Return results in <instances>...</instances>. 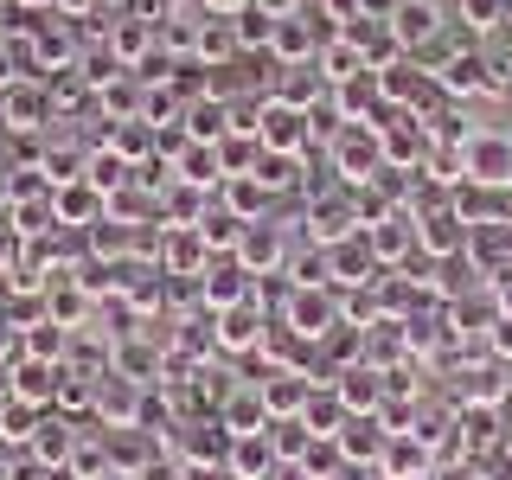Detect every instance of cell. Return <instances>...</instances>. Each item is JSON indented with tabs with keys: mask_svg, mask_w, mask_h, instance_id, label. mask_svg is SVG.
Wrapping results in <instances>:
<instances>
[{
	"mask_svg": "<svg viewBox=\"0 0 512 480\" xmlns=\"http://www.w3.org/2000/svg\"><path fill=\"white\" fill-rule=\"evenodd\" d=\"M0 308H7V282H0Z\"/></svg>",
	"mask_w": 512,
	"mask_h": 480,
	"instance_id": "cell-51",
	"label": "cell"
},
{
	"mask_svg": "<svg viewBox=\"0 0 512 480\" xmlns=\"http://www.w3.org/2000/svg\"><path fill=\"white\" fill-rule=\"evenodd\" d=\"M461 167H468L474 186H506L512 180V135H474L461 141Z\"/></svg>",
	"mask_w": 512,
	"mask_h": 480,
	"instance_id": "cell-6",
	"label": "cell"
},
{
	"mask_svg": "<svg viewBox=\"0 0 512 480\" xmlns=\"http://www.w3.org/2000/svg\"><path fill=\"white\" fill-rule=\"evenodd\" d=\"M77 442H84V429H71V416H64V423H58V416H45L39 436H32V455L58 468V461H71V448H77Z\"/></svg>",
	"mask_w": 512,
	"mask_h": 480,
	"instance_id": "cell-31",
	"label": "cell"
},
{
	"mask_svg": "<svg viewBox=\"0 0 512 480\" xmlns=\"http://www.w3.org/2000/svg\"><path fill=\"white\" fill-rule=\"evenodd\" d=\"M58 384H64V365H45V359H13V397L26 404H58Z\"/></svg>",
	"mask_w": 512,
	"mask_h": 480,
	"instance_id": "cell-16",
	"label": "cell"
},
{
	"mask_svg": "<svg viewBox=\"0 0 512 480\" xmlns=\"http://www.w3.org/2000/svg\"><path fill=\"white\" fill-rule=\"evenodd\" d=\"M231 135V103H224V96L212 90V96H199V103H186V141H218Z\"/></svg>",
	"mask_w": 512,
	"mask_h": 480,
	"instance_id": "cell-23",
	"label": "cell"
},
{
	"mask_svg": "<svg viewBox=\"0 0 512 480\" xmlns=\"http://www.w3.org/2000/svg\"><path fill=\"white\" fill-rule=\"evenodd\" d=\"M455 7H461V20H468V32H493L512 0H455Z\"/></svg>",
	"mask_w": 512,
	"mask_h": 480,
	"instance_id": "cell-39",
	"label": "cell"
},
{
	"mask_svg": "<svg viewBox=\"0 0 512 480\" xmlns=\"http://www.w3.org/2000/svg\"><path fill=\"white\" fill-rule=\"evenodd\" d=\"M295 173H301V154H263V160H256V180H263L269 192H288Z\"/></svg>",
	"mask_w": 512,
	"mask_h": 480,
	"instance_id": "cell-37",
	"label": "cell"
},
{
	"mask_svg": "<svg viewBox=\"0 0 512 480\" xmlns=\"http://www.w3.org/2000/svg\"><path fill=\"white\" fill-rule=\"evenodd\" d=\"M314 442H320V436H314L308 423H301V416H269V448H276L282 461H301Z\"/></svg>",
	"mask_w": 512,
	"mask_h": 480,
	"instance_id": "cell-33",
	"label": "cell"
},
{
	"mask_svg": "<svg viewBox=\"0 0 512 480\" xmlns=\"http://www.w3.org/2000/svg\"><path fill=\"white\" fill-rule=\"evenodd\" d=\"M224 429H231V436H256V429H269V404H263V391H256V384H244V391H231L224 397V404L212 410Z\"/></svg>",
	"mask_w": 512,
	"mask_h": 480,
	"instance_id": "cell-17",
	"label": "cell"
},
{
	"mask_svg": "<svg viewBox=\"0 0 512 480\" xmlns=\"http://www.w3.org/2000/svg\"><path fill=\"white\" fill-rule=\"evenodd\" d=\"M96 480H135V474H122V468H109V474H96Z\"/></svg>",
	"mask_w": 512,
	"mask_h": 480,
	"instance_id": "cell-50",
	"label": "cell"
},
{
	"mask_svg": "<svg viewBox=\"0 0 512 480\" xmlns=\"http://www.w3.org/2000/svg\"><path fill=\"white\" fill-rule=\"evenodd\" d=\"M148 45H154V20L116 13V26H109V52H116L128 71H141V64H148Z\"/></svg>",
	"mask_w": 512,
	"mask_h": 480,
	"instance_id": "cell-21",
	"label": "cell"
},
{
	"mask_svg": "<svg viewBox=\"0 0 512 480\" xmlns=\"http://www.w3.org/2000/svg\"><path fill=\"white\" fill-rule=\"evenodd\" d=\"M224 455H231V429H224L218 416L192 423V436L180 442V461H224Z\"/></svg>",
	"mask_w": 512,
	"mask_h": 480,
	"instance_id": "cell-30",
	"label": "cell"
},
{
	"mask_svg": "<svg viewBox=\"0 0 512 480\" xmlns=\"http://www.w3.org/2000/svg\"><path fill=\"white\" fill-rule=\"evenodd\" d=\"M250 7H263V13H269V20H288V13H301V7H295V0H250Z\"/></svg>",
	"mask_w": 512,
	"mask_h": 480,
	"instance_id": "cell-46",
	"label": "cell"
},
{
	"mask_svg": "<svg viewBox=\"0 0 512 480\" xmlns=\"http://www.w3.org/2000/svg\"><path fill=\"white\" fill-rule=\"evenodd\" d=\"M52 122V96H45L39 84H13L7 90V135L20 128V135H39V128Z\"/></svg>",
	"mask_w": 512,
	"mask_h": 480,
	"instance_id": "cell-19",
	"label": "cell"
},
{
	"mask_svg": "<svg viewBox=\"0 0 512 480\" xmlns=\"http://www.w3.org/2000/svg\"><path fill=\"white\" fill-rule=\"evenodd\" d=\"M269 480H314V474H308V468H301V461H282V468H276V474H269Z\"/></svg>",
	"mask_w": 512,
	"mask_h": 480,
	"instance_id": "cell-47",
	"label": "cell"
},
{
	"mask_svg": "<svg viewBox=\"0 0 512 480\" xmlns=\"http://www.w3.org/2000/svg\"><path fill=\"white\" fill-rule=\"evenodd\" d=\"M13 58H26V45H20V52H7V45H0V96H7L13 84H26V71H13Z\"/></svg>",
	"mask_w": 512,
	"mask_h": 480,
	"instance_id": "cell-44",
	"label": "cell"
},
{
	"mask_svg": "<svg viewBox=\"0 0 512 480\" xmlns=\"http://www.w3.org/2000/svg\"><path fill=\"white\" fill-rule=\"evenodd\" d=\"M436 84H442L448 96H468V90H493L500 77H493V64L480 58V52H455V58L442 64V77H436Z\"/></svg>",
	"mask_w": 512,
	"mask_h": 480,
	"instance_id": "cell-22",
	"label": "cell"
},
{
	"mask_svg": "<svg viewBox=\"0 0 512 480\" xmlns=\"http://www.w3.org/2000/svg\"><path fill=\"white\" fill-rule=\"evenodd\" d=\"M0 20H7V0H0Z\"/></svg>",
	"mask_w": 512,
	"mask_h": 480,
	"instance_id": "cell-52",
	"label": "cell"
},
{
	"mask_svg": "<svg viewBox=\"0 0 512 480\" xmlns=\"http://www.w3.org/2000/svg\"><path fill=\"white\" fill-rule=\"evenodd\" d=\"M391 32H397V45H404V52L429 45V32H436V0H397Z\"/></svg>",
	"mask_w": 512,
	"mask_h": 480,
	"instance_id": "cell-26",
	"label": "cell"
},
{
	"mask_svg": "<svg viewBox=\"0 0 512 480\" xmlns=\"http://www.w3.org/2000/svg\"><path fill=\"white\" fill-rule=\"evenodd\" d=\"M416 250H423V256H455V250H468V218H461L455 205L416 212Z\"/></svg>",
	"mask_w": 512,
	"mask_h": 480,
	"instance_id": "cell-10",
	"label": "cell"
},
{
	"mask_svg": "<svg viewBox=\"0 0 512 480\" xmlns=\"http://www.w3.org/2000/svg\"><path fill=\"white\" fill-rule=\"evenodd\" d=\"M506 135H512V128H506Z\"/></svg>",
	"mask_w": 512,
	"mask_h": 480,
	"instance_id": "cell-54",
	"label": "cell"
},
{
	"mask_svg": "<svg viewBox=\"0 0 512 480\" xmlns=\"http://www.w3.org/2000/svg\"><path fill=\"white\" fill-rule=\"evenodd\" d=\"M282 468V455L269 448V429H256V436H231V455H224V474L231 480H269Z\"/></svg>",
	"mask_w": 512,
	"mask_h": 480,
	"instance_id": "cell-13",
	"label": "cell"
},
{
	"mask_svg": "<svg viewBox=\"0 0 512 480\" xmlns=\"http://www.w3.org/2000/svg\"><path fill=\"white\" fill-rule=\"evenodd\" d=\"M359 231H365L359 186H327V199H314V212H308V237L320 250H333V244H346V237H359Z\"/></svg>",
	"mask_w": 512,
	"mask_h": 480,
	"instance_id": "cell-2",
	"label": "cell"
},
{
	"mask_svg": "<svg viewBox=\"0 0 512 480\" xmlns=\"http://www.w3.org/2000/svg\"><path fill=\"white\" fill-rule=\"evenodd\" d=\"M135 480H180V455H148Z\"/></svg>",
	"mask_w": 512,
	"mask_h": 480,
	"instance_id": "cell-42",
	"label": "cell"
},
{
	"mask_svg": "<svg viewBox=\"0 0 512 480\" xmlns=\"http://www.w3.org/2000/svg\"><path fill=\"white\" fill-rule=\"evenodd\" d=\"M84 180H90L96 192H103V199H116V192H122L128 180H135V167H128V160H122L116 148H103V154H90V160H84Z\"/></svg>",
	"mask_w": 512,
	"mask_h": 480,
	"instance_id": "cell-32",
	"label": "cell"
},
{
	"mask_svg": "<svg viewBox=\"0 0 512 480\" xmlns=\"http://www.w3.org/2000/svg\"><path fill=\"white\" fill-rule=\"evenodd\" d=\"M20 352L26 359H45V365H64L71 359V327H58L52 314H32L26 333H20Z\"/></svg>",
	"mask_w": 512,
	"mask_h": 480,
	"instance_id": "cell-15",
	"label": "cell"
},
{
	"mask_svg": "<svg viewBox=\"0 0 512 480\" xmlns=\"http://www.w3.org/2000/svg\"><path fill=\"white\" fill-rule=\"evenodd\" d=\"M180 480H231L224 461H180Z\"/></svg>",
	"mask_w": 512,
	"mask_h": 480,
	"instance_id": "cell-43",
	"label": "cell"
},
{
	"mask_svg": "<svg viewBox=\"0 0 512 480\" xmlns=\"http://www.w3.org/2000/svg\"><path fill=\"white\" fill-rule=\"evenodd\" d=\"M231 256L250 269V276H282V263H288V237H282V224H269V218L244 224V244H237Z\"/></svg>",
	"mask_w": 512,
	"mask_h": 480,
	"instance_id": "cell-9",
	"label": "cell"
},
{
	"mask_svg": "<svg viewBox=\"0 0 512 480\" xmlns=\"http://www.w3.org/2000/svg\"><path fill=\"white\" fill-rule=\"evenodd\" d=\"M397 429H384V410H365V416H346V429L333 442H340V455H346V468H372L378 474V461H384V442H391Z\"/></svg>",
	"mask_w": 512,
	"mask_h": 480,
	"instance_id": "cell-5",
	"label": "cell"
},
{
	"mask_svg": "<svg viewBox=\"0 0 512 480\" xmlns=\"http://www.w3.org/2000/svg\"><path fill=\"white\" fill-rule=\"evenodd\" d=\"M301 468H308L314 480H333V474H340V468H346V455H340V442H333V436H320V442L308 448V455H301Z\"/></svg>",
	"mask_w": 512,
	"mask_h": 480,
	"instance_id": "cell-38",
	"label": "cell"
},
{
	"mask_svg": "<svg viewBox=\"0 0 512 480\" xmlns=\"http://www.w3.org/2000/svg\"><path fill=\"white\" fill-rule=\"evenodd\" d=\"M282 327L295 333V340L320 346L333 327H346V320H340V301H333V288H295V295H288V308H282Z\"/></svg>",
	"mask_w": 512,
	"mask_h": 480,
	"instance_id": "cell-4",
	"label": "cell"
},
{
	"mask_svg": "<svg viewBox=\"0 0 512 480\" xmlns=\"http://www.w3.org/2000/svg\"><path fill=\"white\" fill-rule=\"evenodd\" d=\"M26 250H32V237H20V231H13L7 218H0V282H7L13 269L26 263Z\"/></svg>",
	"mask_w": 512,
	"mask_h": 480,
	"instance_id": "cell-40",
	"label": "cell"
},
{
	"mask_svg": "<svg viewBox=\"0 0 512 480\" xmlns=\"http://www.w3.org/2000/svg\"><path fill=\"white\" fill-rule=\"evenodd\" d=\"M180 186L224 192V167H218V148H212V141H186V148H180Z\"/></svg>",
	"mask_w": 512,
	"mask_h": 480,
	"instance_id": "cell-25",
	"label": "cell"
},
{
	"mask_svg": "<svg viewBox=\"0 0 512 480\" xmlns=\"http://www.w3.org/2000/svg\"><path fill=\"white\" fill-rule=\"evenodd\" d=\"M39 308L52 314L58 327H71V333H77V327H84V320H90V295H84V288H77L71 276H58L52 288H45V301H39Z\"/></svg>",
	"mask_w": 512,
	"mask_h": 480,
	"instance_id": "cell-27",
	"label": "cell"
},
{
	"mask_svg": "<svg viewBox=\"0 0 512 480\" xmlns=\"http://www.w3.org/2000/svg\"><path fill=\"white\" fill-rule=\"evenodd\" d=\"M205 263H212V250H205L199 231H167V244H160V269L167 276H199Z\"/></svg>",
	"mask_w": 512,
	"mask_h": 480,
	"instance_id": "cell-24",
	"label": "cell"
},
{
	"mask_svg": "<svg viewBox=\"0 0 512 480\" xmlns=\"http://www.w3.org/2000/svg\"><path fill=\"white\" fill-rule=\"evenodd\" d=\"M506 192H512V180H506Z\"/></svg>",
	"mask_w": 512,
	"mask_h": 480,
	"instance_id": "cell-53",
	"label": "cell"
},
{
	"mask_svg": "<svg viewBox=\"0 0 512 480\" xmlns=\"http://www.w3.org/2000/svg\"><path fill=\"white\" fill-rule=\"evenodd\" d=\"M333 391H340V404L352 410V416H365V410H378L384 404V372H372V365H352V372H340L333 378Z\"/></svg>",
	"mask_w": 512,
	"mask_h": 480,
	"instance_id": "cell-20",
	"label": "cell"
},
{
	"mask_svg": "<svg viewBox=\"0 0 512 480\" xmlns=\"http://www.w3.org/2000/svg\"><path fill=\"white\" fill-rule=\"evenodd\" d=\"M231 32H237V45H244V52H269V39H276V20H269L263 7H244Z\"/></svg>",
	"mask_w": 512,
	"mask_h": 480,
	"instance_id": "cell-36",
	"label": "cell"
},
{
	"mask_svg": "<svg viewBox=\"0 0 512 480\" xmlns=\"http://www.w3.org/2000/svg\"><path fill=\"white\" fill-rule=\"evenodd\" d=\"M365 244H372V256L384 269L397 263V256H410L416 250V212H404V205H391L384 218H372L365 224Z\"/></svg>",
	"mask_w": 512,
	"mask_h": 480,
	"instance_id": "cell-11",
	"label": "cell"
},
{
	"mask_svg": "<svg viewBox=\"0 0 512 480\" xmlns=\"http://www.w3.org/2000/svg\"><path fill=\"white\" fill-rule=\"evenodd\" d=\"M333 173H340V186H372L378 173H384V148H378V128H365V122H346V128H333Z\"/></svg>",
	"mask_w": 512,
	"mask_h": 480,
	"instance_id": "cell-1",
	"label": "cell"
},
{
	"mask_svg": "<svg viewBox=\"0 0 512 480\" xmlns=\"http://www.w3.org/2000/svg\"><path fill=\"white\" fill-rule=\"evenodd\" d=\"M250 135L263 141V154H308V135H314V122H308V109H295V103H276V96H269V103L256 109Z\"/></svg>",
	"mask_w": 512,
	"mask_h": 480,
	"instance_id": "cell-3",
	"label": "cell"
},
{
	"mask_svg": "<svg viewBox=\"0 0 512 480\" xmlns=\"http://www.w3.org/2000/svg\"><path fill=\"white\" fill-rule=\"evenodd\" d=\"M314 64H320V84H327V90H340V84H352V77H365V71H372V64H365V52L346 39V32L320 45V58H314Z\"/></svg>",
	"mask_w": 512,
	"mask_h": 480,
	"instance_id": "cell-18",
	"label": "cell"
},
{
	"mask_svg": "<svg viewBox=\"0 0 512 480\" xmlns=\"http://www.w3.org/2000/svg\"><path fill=\"white\" fill-rule=\"evenodd\" d=\"M346 404H340V391H333V384H314V397H308V410H301V423L314 429V436H340L346 429Z\"/></svg>",
	"mask_w": 512,
	"mask_h": 480,
	"instance_id": "cell-28",
	"label": "cell"
},
{
	"mask_svg": "<svg viewBox=\"0 0 512 480\" xmlns=\"http://www.w3.org/2000/svg\"><path fill=\"white\" fill-rule=\"evenodd\" d=\"M52 212L58 224H77V231H96L109 218V199L96 192L90 180H71V186H52Z\"/></svg>",
	"mask_w": 512,
	"mask_h": 480,
	"instance_id": "cell-12",
	"label": "cell"
},
{
	"mask_svg": "<svg viewBox=\"0 0 512 480\" xmlns=\"http://www.w3.org/2000/svg\"><path fill=\"white\" fill-rule=\"evenodd\" d=\"M13 474V448H0V480H7Z\"/></svg>",
	"mask_w": 512,
	"mask_h": 480,
	"instance_id": "cell-49",
	"label": "cell"
},
{
	"mask_svg": "<svg viewBox=\"0 0 512 480\" xmlns=\"http://www.w3.org/2000/svg\"><path fill=\"white\" fill-rule=\"evenodd\" d=\"M205 7H212V20H237V13H244L250 0H205Z\"/></svg>",
	"mask_w": 512,
	"mask_h": 480,
	"instance_id": "cell-45",
	"label": "cell"
},
{
	"mask_svg": "<svg viewBox=\"0 0 512 480\" xmlns=\"http://www.w3.org/2000/svg\"><path fill=\"white\" fill-rule=\"evenodd\" d=\"M269 199H276V192L256 180V173H237V180H224V205H231V212L244 218V224L263 218V212H269Z\"/></svg>",
	"mask_w": 512,
	"mask_h": 480,
	"instance_id": "cell-29",
	"label": "cell"
},
{
	"mask_svg": "<svg viewBox=\"0 0 512 480\" xmlns=\"http://www.w3.org/2000/svg\"><path fill=\"white\" fill-rule=\"evenodd\" d=\"M148 141H154V122H109V148H116L128 167H141V154H148Z\"/></svg>",
	"mask_w": 512,
	"mask_h": 480,
	"instance_id": "cell-35",
	"label": "cell"
},
{
	"mask_svg": "<svg viewBox=\"0 0 512 480\" xmlns=\"http://www.w3.org/2000/svg\"><path fill=\"white\" fill-rule=\"evenodd\" d=\"M199 237H205V250H237V244H244V218H237L231 205L218 199L212 212L199 218Z\"/></svg>",
	"mask_w": 512,
	"mask_h": 480,
	"instance_id": "cell-34",
	"label": "cell"
},
{
	"mask_svg": "<svg viewBox=\"0 0 512 480\" xmlns=\"http://www.w3.org/2000/svg\"><path fill=\"white\" fill-rule=\"evenodd\" d=\"M199 295H205V308H237V301H250V269L237 263L231 250H212V263L199 269Z\"/></svg>",
	"mask_w": 512,
	"mask_h": 480,
	"instance_id": "cell-7",
	"label": "cell"
},
{
	"mask_svg": "<svg viewBox=\"0 0 512 480\" xmlns=\"http://www.w3.org/2000/svg\"><path fill=\"white\" fill-rule=\"evenodd\" d=\"M263 333H269V320L256 314L250 301H237V308H224V314H218L212 340H218V352H250V346H263Z\"/></svg>",
	"mask_w": 512,
	"mask_h": 480,
	"instance_id": "cell-14",
	"label": "cell"
},
{
	"mask_svg": "<svg viewBox=\"0 0 512 480\" xmlns=\"http://www.w3.org/2000/svg\"><path fill=\"white\" fill-rule=\"evenodd\" d=\"M256 391H263L269 416H301L314 397V372L308 365H269V378H256Z\"/></svg>",
	"mask_w": 512,
	"mask_h": 480,
	"instance_id": "cell-8",
	"label": "cell"
},
{
	"mask_svg": "<svg viewBox=\"0 0 512 480\" xmlns=\"http://www.w3.org/2000/svg\"><path fill=\"white\" fill-rule=\"evenodd\" d=\"M20 320H13V308H0V365H13V359H20Z\"/></svg>",
	"mask_w": 512,
	"mask_h": 480,
	"instance_id": "cell-41",
	"label": "cell"
},
{
	"mask_svg": "<svg viewBox=\"0 0 512 480\" xmlns=\"http://www.w3.org/2000/svg\"><path fill=\"white\" fill-rule=\"evenodd\" d=\"M64 7H71V13H90L96 0H58V13H64Z\"/></svg>",
	"mask_w": 512,
	"mask_h": 480,
	"instance_id": "cell-48",
	"label": "cell"
}]
</instances>
